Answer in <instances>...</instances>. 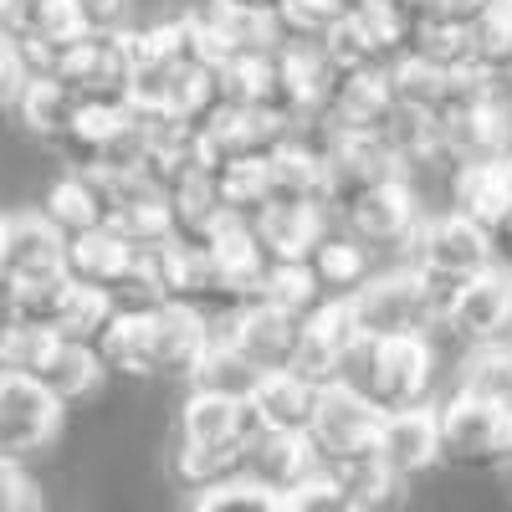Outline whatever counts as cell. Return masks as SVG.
Masks as SVG:
<instances>
[{"label": "cell", "instance_id": "obj_1", "mask_svg": "<svg viewBox=\"0 0 512 512\" xmlns=\"http://www.w3.org/2000/svg\"><path fill=\"white\" fill-rule=\"evenodd\" d=\"M333 384L354 390L359 400H369L379 415H395L410 405L431 400V384H436V338H359V344L344 354Z\"/></svg>", "mask_w": 512, "mask_h": 512}, {"label": "cell", "instance_id": "obj_2", "mask_svg": "<svg viewBox=\"0 0 512 512\" xmlns=\"http://www.w3.org/2000/svg\"><path fill=\"white\" fill-rule=\"evenodd\" d=\"M441 308L446 297L436 287H425L405 262L400 267H384L374 272L354 297H349V318L354 333L379 344V338H436L441 333Z\"/></svg>", "mask_w": 512, "mask_h": 512}, {"label": "cell", "instance_id": "obj_3", "mask_svg": "<svg viewBox=\"0 0 512 512\" xmlns=\"http://www.w3.org/2000/svg\"><path fill=\"white\" fill-rule=\"evenodd\" d=\"M0 369L31 379L62 410L98 395V384H103V364L93 344H72V338H47V333H26V328H0Z\"/></svg>", "mask_w": 512, "mask_h": 512}, {"label": "cell", "instance_id": "obj_4", "mask_svg": "<svg viewBox=\"0 0 512 512\" xmlns=\"http://www.w3.org/2000/svg\"><path fill=\"white\" fill-rule=\"evenodd\" d=\"M400 262L441 297H451L461 282H472L477 272L492 267V241L482 226L451 216V210H436V216H420V226L410 231Z\"/></svg>", "mask_w": 512, "mask_h": 512}, {"label": "cell", "instance_id": "obj_5", "mask_svg": "<svg viewBox=\"0 0 512 512\" xmlns=\"http://www.w3.org/2000/svg\"><path fill=\"white\" fill-rule=\"evenodd\" d=\"M108 313H113L108 297L77 287L67 272L26 282V287H6V328L72 338V344H93V333L103 328Z\"/></svg>", "mask_w": 512, "mask_h": 512}, {"label": "cell", "instance_id": "obj_6", "mask_svg": "<svg viewBox=\"0 0 512 512\" xmlns=\"http://www.w3.org/2000/svg\"><path fill=\"white\" fill-rule=\"evenodd\" d=\"M441 333H451L466 349L512 344V272L492 262L472 282H461L441 308Z\"/></svg>", "mask_w": 512, "mask_h": 512}, {"label": "cell", "instance_id": "obj_7", "mask_svg": "<svg viewBox=\"0 0 512 512\" xmlns=\"http://www.w3.org/2000/svg\"><path fill=\"white\" fill-rule=\"evenodd\" d=\"M374 431H379V410L369 400H359L344 384H323L318 390V410L308 420V451L318 461V472L328 466H344L354 456H369L374 451Z\"/></svg>", "mask_w": 512, "mask_h": 512}, {"label": "cell", "instance_id": "obj_8", "mask_svg": "<svg viewBox=\"0 0 512 512\" xmlns=\"http://www.w3.org/2000/svg\"><path fill=\"white\" fill-rule=\"evenodd\" d=\"M420 190L415 180H390V185H379L369 195H359L354 205L338 210V221H344V236L359 241L369 256L379 251H405L410 231L420 226Z\"/></svg>", "mask_w": 512, "mask_h": 512}, {"label": "cell", "instance_id": "obj_9", "mask_svg": "<svg viewBox=\"0 0 512 512\" xmlns=\"http://www.w3.org/2000/svg\"><path fill=\"white\" fill-rule=\"evenodd\" d=\"M436 415H441V461H461V466L512 461V415L477 405L466 395L436 400Z\"/></svg>", "mask_w": 512, "mask_h": 512}, {"label": "cell", "instance_id": "obj_10", "mask_svg": "<svg viewBox=\"0 0 512 512\" xmlns=\"http://www.w3.org/2000/svg\"><path fill=\"white\" fill-rule=\"evenodd\" d=\"M297 323L292 313H277L267 303H241L231 313H216L205 318V338L216 344H231L241 359H251L256 369H287L292 364V344H297Z\"/></svg>", "mask_w": 512, "mask_h": 512}, {"label": "cell", "instance_id": "obj_11", "mask_svg": "<svg viewBox=\"0 0 512 512\" xmlns=\"http://www.w3.org/2000/svg\"><path fill=\"white\" fill-rule=\"evenodd\" d=\"M62 415L67 410L47 390H36L31 379L0 369V456H6V461H21L31 451H47L62 436Z\"/></svg>", "mask_w": 512, "mask_h": 512}, {"label": "cell", "instance_id": "obj_12", "mask_svg": "<svg viewBox=\"0 0 512 512\" xmlns=\"http://www.w3.org/2000/svg\"><path fill=\"white\" fill-rule=\"evenodd\" d=\"M374 461L390 472L400 487L420 472H431L441 461V415L436 400L395 410V415H379V431H374Z\"/></svg>", "mask_w": 512, "mask_h": 512}, {"label": "cell", "instance_id": "obj_13", "mask_svg": "<svg viewBox=\"0 0 512 512\" xmlns=\"http://www.w3.org/2000/svg\"><path fill=\"white\" fill-rule=\"evenodd\" d=\"M395 118V93L384 72H338L333 98L313 128L338 139H384V128Z\"/></svg>", "mask_w": 512, "mask_h": 512}, {"label": "cell", "instance_id": "obj_14", "mask_svg": "<svg viewBox=\"0 0 512 512\" xmlns=\"http://www.w3.org/2000/svg\"><path fill=\"white\" fill-rule=\"evenodd\" d=\"M62 251H67V241L41 221V210L0 216V287H26L41 277H57Z\"/></svg>", "mask_w": 512, "mask_h": 512}, {"label": "cell", "instance_id": "obj_15", "mask_svg": "<svg viewBox=\"0 0 512 512\" xmlns=\"http://www.w3.org/2000/svg\"><path fill=\"white\" fill-rule=\"evenodd\" d=\"M246 236L267 267H303L313 246L328 236V210L323 205H267L246 226Z\"/></svg>", "mask_w": 512, "mask_h": 512}, {"label": "cell", "instance_id": "obj_16", "mask_svg": "<svg viewBox=\"0 0 512 512\" xmlns=\"http://www.w3.org/2000/svg\"><path fill=\"white\" fill-rule=\"evenodd\" d=\"M359 344L354 333V318H349V303H318L303 313V323H297V344H292V374H303L313 384H333L338 364H344V354Z\"/></svg>", "mask_w": 512, "mask_h": 512}, {"label": "cell", "instance_id": "obj_17", "mask_svg": "<svg viewBox=\"0 0 512 512\" xmlns=\"http://www.w3.org/2000/svg\"><path fill=\"white\" fill-rule=\"evenodd\" d=\"M318 390L323 384L292 374V369H267V374H256V384L246 390V410L267 436H308V420L318 410Z\"/></svg>", "mask_w": 512, "mask_h": 512}, {"label": "cell", "instance_id": "obj_18", "mask_svg": "<svg viewBox=\"0 0 512 512\" xmlns=\"http://www.w3.org/2000/svg\"><path fill=\"white\" fill-rule=\"evenodd\" d=\"M507 139H512V108L497 93L466 103L461 113H451L441 123V144H446V159L451 164H472V159H502L507 154Z\"/></svg>", "mask_w": 512, "mask_h": 512}, {"label": "cell", "instance_id": "obj_19", "mask_svg": "<svg viewBox=\"0 0 512 512\" xmlns=\"http://www.w3.org/2000/svg\"><path fill=\"white\" fill-rule=\"evenodd\" d=\"M451 216L472 221L482 231H492L507 210H512V164L502 159H472L451 169Z\"/></svg>", "mask_w": 512, "mask_h": 512}, {"label": "cell", "instance_id": "obj_20", "mask_svg": "<svg viewBox=\"0 0 512 512\" xmlns=\"http://www.w3.org/2000/svg\"><path fill=\"white\" fill-rule=\"evenodd\" d=\"M313 472H318V461H313V451H308L303 436H267V431L256 436V441H246L241 466H236V477L267 487L277 497H287L292 487H303Z\"/></svg>", "mask_w": 512, "mask_h": 512}, {"label": "cell", "instance_id": "obj_21", "mask_svg": "<svg viewBox=\"0 0 512 512\" xmlns=\"http://www.w3.org/2000/svg\"><path fill=\"white\" fill-rule=\"evenodd\" d=\"M154 308H113L103 318V328L93 333V354L103 364V374H134V379H154V328H149Z\"/></svg>", "mask_w": 512, "mask_h": 512}, {"label": "cell", "instance_id": "obj_22", "mask_svg": "<svg viewBox=\"0 0 512 512\" xmlns=\"http://www.w3.org/2000/svg\"><path fill=\"white\" fill-rule=\"evenodd\" d=\"M149 328H154V374L164 379H190L200 354H205V318L185 303H159L149 313Z\"/></svg>", "mask_w": 512, "mask_h": 512}, {"label": "cell", "instance_id": "obj_23", "mask_svg": "<svg viewBox=\"0 0 512 512\" xmlns=\"http://www.w3.org/2000/svg\"><path fill=\"white\" fill-rule=\"evenodd\" d=\"M303 272H308V282H313V292H318V303H349V297L374 277V256H369L359 241L328 231V236L313 246V256L303 262Z\"/></svg>", "mask_w": 512, "mask_h": 512}, {"label": "cell", "instance_id": "obj_24", "mask_svg": "<svg viewBox=\"0 0 512 512\" xmlns=\"http://www.w3.org/2000/svg\"><path fill=\"white\" fill-rule=\"evenodd\" d=\"M262 180H267V205H323L328 210L323 159L303 139H292L272 159H262Z\"/></svg>", "mask_w": 512, "mask_h": 512}, {"label": "cell", "instance_id": "obj_25", "mask_svg": "<svg viewBox=\"0 0 512 512\" xmlns=\"http://www.w3.org/2000/svg\"><path fill=\"white\" fill-rule=\"evenodd\" d=\"M41 221H47L62 241L103 231L108 226V205H103L93 175H72V169H67V175H57L47 185V200H41Z\"/></svg>", "mask_w": 512, "mask_h": 512}, {"label": "cell", "instance_id": "obj_26", "mask_svg": "<svg viewBox=\"0 0 512 512\" xmlns=\"http://www.w3.org/2000/svg\"><path fill=\"white\" fill-rule=\"evenodd\" d=\"M451 395H466L477 405H492L512 415V344H487V349H466L461 379Z\"/></svg>", "mask_w": 512, "mask_h": 512}, {"label": "cell", "instance_id": "obj_27", "mask_svg": "<svg viewBox=\"0 0 512 512\" xmlns=\"http://www.w3.org/2000/svg\"><path fill=\"white\" fill-rule=\"evenodd\" d=\"M16 118L31 128L36 139H47V144H57L67 128H72V118H77V98L62 88V82H52V77H26L21 88H16Z\"/></svg>", "mask_w": 512, "mask_h": 512}, {"label": "cell", "instance_id": "obj_28", "mask_svg": "<svg viewBox=\"0 0 512 512\" xmlns=\"http://www.w3.org/2000/svg\"><path fill=\"white\" fill-rule=\"evenodd\" d=\"M466 36H472L477 72H487L492 82L512 77V0H487L477 21L466 26Z\"/></svg>", "mask_w": 512, "mask_h": 512}, {"label": "cell", "instance_id": "obj_29", "mask_svg": "<svg viewBox=\"0 0 512 512\" xmlns=\"http://www.w3.org/2000/svg\"><path fill=\"white\" fill-rule=\"evenodd\" d=\"M405 57L436 67V72H472V36H466V26H436V21H415L410 31V47Z\"/></svg>", "mask_w": 512, "mask_h": 512}, {"label": "cell", "instance_id": "obj_30", "mask_svg": "<svg viewBox=\"0 0 512 512\" xmlns=\"http://www.w3.org/2000/svg\"><path fill=\"white\" fill-rule=\"evenodd\" d=\"M256 369L251 359H241L231 344H216L210 338L205 344V354H200V364H195V374H190V384L195 390H210V395H231V400H246V390L256 384Z\"/></svg>", "mask_w": 512, "mask_h": 512}, {"label": "cell", "instance_id": "obj_31", "mask_svg": "<svg viewBox=\"0 0 512 512\" xmlns=\"http://www.w3.org/2000/svg\"><path fill=\"white\" fill-rule=\"evenodd\" d=\"M328 477H333L338 487H344L364 512L390 507V502H395V492H400V482H395V477L374 461V451H369V456H354V461H344V466H328Z\"/></svg>", "mask_w": 512, "mask_h": 512}, {"label": "cell", "instance_id": "obj_32", "mask_svg": "<svg viewBox=\"0 0 512 512\" xmlns=\"http://www.w3.org/2000/svg\"><path fill=\"white\" fill-rule=\"evenodd\" d=\"M190 512H287V507H282V497L267 492V487H256V482H246V477H226V482H216V487H200V492L190 497Z\"/></svg>", "mask_w": 512, "mask_h": 512}, {"label": "cell", "instance_id": "obj_33", "mask_svg": "<svg viewBox=\"0 0 512 512\" xmlns=\"http://www.w3.org/2000/svg\"><path fill=\"white\" fill-rule=\"evenodd\" d=\"M251 303H267L277 313L303 318L308 308H318V292H313V282H308L303 267H262V282H256Z\"/></svg>", "mask_w": 512, "mask_h": 512}, {"label": "cell", "instance_id": "obj_34", "mask_svg": "<svg viewBox=\"0 0 512 512\" xmlns=\"http://www.w3.org/2000/svg\"><path fill=\"white\" fill-rule=\"evenodd\" d=\"M108 236H118L128 251H144V246H164L169 241V210L164 200H144V205H128V210H113Z\"/></svg>", "mask_w": 512, "mask_h": 512}, {"label": "cell", "instance_id": "obj_35", "mask_svg": "<svg viewBox=\"0 0 512 512\" xmlns=\"http://www.w3.org/2000/svg\"><path fill=\"white\" fill-rule=\"evenodd\" d=\"M344 21V6L338 0H277V26H282V41H318Z\"/></svg>", "mask_w": 512, "mask_h": 512}, {"label": "cell", "instance_id": "obj_36", "mask_svg": "<svg viewBox=\"0 0 512 512\" xmlns=\"http://www.w3.org/2000/svg\"><path fill=\"white\" fill-rule=\"evenodd\" d=\"M282 507H287V512H364L328 472H313L303 487H292V492L282 497Z\"/></svg>", "mask_w": 512, "mask_h": 512}, {"label": "cell", "instance_id": "obj_37", "mask_svg": "<svg viewBox=\"0 0 512 512\" xmlns=\"http://www.w3.org/2000/svg\"><path fill=\"white\" fill-rule=\"evenodd\" d=\"M0 512H41V492L21 461L0 456Z\"/></svg>", "mask_w": 512, "mask_h": 512}, {"label": "cell", "instance_id": "obj_38", "mask_svg": "<svg viewBox=\"0 0 512 512\" xmlns=\"http://www.w3.org/2000/svg\"><path fill=\"white\" fill-rule=\"evenodd\" d=\"M67 6H72L77 26L88 36H113L123 26V16H128V0H67Z\"/></svg>", "mask_w": 512, "mask_h": 512}, {"label": "cell", "instance_id": "obj_39", "mask_svg": "<svg viewBox=\"0 0 512 512\" xmlns=\"http://www.w3.org/2000/svg\"><path fill=\"white\" fill-rule=\"evenodd\" d=\"M487 0H415V21H436V26H472Z\"/></svg>", "mask_w": 512, "mask_h": 512}, {"label": "cell", "instance_id": "obj_40", "mask_svg": "<svg viewBox=\"0 0 512 512\" xmlns=\"http://www.w3.org/2000/svg\"><path fill=\"white\" fill-rule=\"evenodd\" d=\"M26 82V67H21V52L11 47L6 36H0V103H11L16 98V88Z\"/></svg>", "mask_w": 512, "mask_h": 512}, {"label": "cell", "instance_id": "obj_41", "mask_svg": "<svg viewBox=\"0 0 512 512\" xmlns=\"http://www.w3.org/2000/svg\"><path fill=\"white\" fill-rule=\"evenodd\" d=\"M487 241H492V262L512 272V210H507V216L487 231Z\"/></svg>", "mask_w": 512, "mask_h": 512}, {"label": "cell", "instance_id": "obj_42", "mask_svg": "<svg viewBox=\"0 0 512 512\" xmlns=\"http://www.w3.org/2000/svg\"><path fill=\"white\" fill-rule=\"evenodd\" d=\"M236 6H256V11H277V0H236Z\"/></svg>", "mask_w": 512, "mask_h": 512}, {"label": "cell", "instance_id": "obj_43", "mask_svg": "<svg viewBox=\"0 0 512 512\" xmlns=\"http://www.w3.org/2000/svg\"><path fill=\"white\" fill-rule=\"evenodd\" d=\"M507 164H512V139H507Z\"/></svg>", "mask_w": 512, "mask_h": 512}, {"label": "cell", "instance_id": "obj_44", "mask_svg": "<svg viewBox=\"0 0 512 512\" xmlns=\"http://www.w3.org/2000/svg\"><path fill=\"white\" fill-rule=\"evenodd\" d=\"M507 466H512V461H507Z\"/></svg>", "mask_w": 512, "mask_h": 512}]
</instances>
